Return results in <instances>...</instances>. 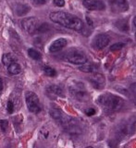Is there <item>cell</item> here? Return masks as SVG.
<instances>
[{
	"label": "cell",
	"instance_id": "1",
	"mask_svg": "<svg viewBox=\"0 0 136 148\" xmlns=\"http://www.w3.org/2000/svg\"><path fill=\"white\" fill-rule=\"evenodd\" d=\"M49 18L53 23L74 31H81L83 28V23L82 20L77 16L65 11H53L50 13Z\"/></svg>",
	"mask_w": 136,
	"mask_h": 148
},
{
	"label": "cell",
	"instance_id": "2",
	"mask_svg": "<svg viewBox=\"0 0 136 148\" xmlns=\"http://www.w3.org/2000/svg\"><path fill=\"white\" fill-rule=\"evenodd\" d=\"M97 104L106 111L108 112H118L123 108L125 101L123 98L116 94L110 93V92H105L100 94L96 99Z\"/></svg>",
	"mask_w": 136,
	"mask_h": 148
},
{
	"label": "cell",
	"instance_id": "3",
	"mask_svg": "<svg viewBox=\"0 0 136 148\" xmlns=\"http://www.w3.org/2000/svg\"><path fill=\"white\" fill-rule=\"evenodd\" d=\"M68 88H69V92L71 97L76 101L85 103L90 99V94H89L85 85L82 81L72 80L68 85Z\"/></svg>",
	"mask_w": 136,
	"mask_h": 148
},
{
	"label": "cell",
	"instance_id": "4",
	"mask_svg": "<svg viewBox=\"0 0 136 148\" xmlns=\"http://www.w3.org/2000/svg\"><path fill=\"white\" fill-rule=\"evenodd\" d=\"M135 130V121L133 120L130 122H122L118 125L115 130V134L113 136V140L116 143H120L129 134H133Z\"/></svg>",
	"mask_w": 136,
	"mask_h": 148
},
{
	"label": "cell",
	"instance_id": "5",
	"mask_svg": "<svg viewBox=\"0 0 136 148\" xmlns=\"http://www.w3.org/2000/svg\"><path fill=\"white\" fill-rule=\"evenodd\" d=\"M64 57L66 59V61L76 65H83L88 62L86 54L84 53L83 50L80 49L73 48V49L67 50Z\"/></svg>",
	"mask_w": 136,
	"mask_h": 148
},
{
	"label": "cell",
	"instance_id": "6",
	"mask_svg": "<svg viewBox=\"0 0 136 148\" xmlns=\"http://www.w3.org/2000/svg\"><path fill=\"white\" fill-rule=\"evenodd\" d=\"M22 27L26 31L29 35L35 36L39 34V29L42 23L39 19L35 18V17H28V18H24L20 22Z\"/></svg>",
	"mask_w": 136,
	"mask_h": 148
},
{
	"label": "cell",
	"instance_id": "7",
	"mask_svg": "<svg viewBox=\"0 0 136 148\" xmlns=\"http://www.w3.org/2000/svg\"><path fill=\"white\" fill-rule=\"evenodd\" d=\"M25 101L29 111L33 114H38L41 112L42 107L40 103V100L36 93L33 91H27L25 93Z\"/></svg>",
	"mask_w": 136,
	"mask_h": 148
},
{
	"label": "cell",
	"instance_id": "8",
	"mask_svg": "<svg viewBox=\"0 0 136 148\" xmlns=\"http://www.w3.org/2000/svg\"><path fill=\"white\" fill-rule=\"evenodd\" d=\"M89 81L96 90H102L106 87V77L101 73H93L89 77Z\"/></svg>",
	"mask_w": 136,
	"mask_h": 148
},
{
	"label": "cell",
	"instance_id": "9",
	"mask_svg": "<svg viewBox=\"0 0 136 148\" xmlns=\"http://www.w3.org/2000/svg\"><path fill=\"white\" fill-rule=\"evenodd\" d=\"M109 42H110V38L108 35L100 34V35H97L95 38L93 39L92 47L96 50H100L107 47L109 44Z\"/></svg>",
	"mask_w": 136,
	"mask_h": 148
},
{
	"label": "cell",
	"instance_id": "10",
	"mask_svg": "<svg viewBox=\"0 0 136 148\" xmlns=\"http://www.w3.org/2000/svg\"><path fill=\"white\" fill-rule=\"evenodd\" d=\"M45 94L50 99H56L58 97H65L64 90L60 86L54 85V84H51V85L45 87Z\"/></svg>",
	"mask_w": 136,
	"mask_h": 148
},
{
	"label": "cell",
	"instance_id": "11",
	"mask_svg": "<svg viewBox=\"0 0 136 148\" xmlns=\"http://www.w3.org/2000/svg\"><path fill=\"white\" fill-rule=\"evenodd\" d=\"M49 114H50V116H52L56 121H58L61 126L66 124L70 118L68 116H66L65 114L62 112V110H60L59 108H56V107L51 108L49 110Z\"/></svg>",
	"mask_w": 136,
	"mask_h": 148
},
{
	"label": "cell",
	"instance_id": "12",
	"mask_svg": "<svg viewBox=\"0 0 136 148\" xmlns=\"http://www.w3.org/2000/svg\"><path fill=\"white\" fill-rule=\"evenodd\" d=\"M109 5L111 7V10L117 13L126 12L129 10V3L127 1H109Z\"/></svg>",
	"mask_w": 136,
	"mask_h": 148
},
{
	"label": "cell",
	"instance_id": "13",
	"mask_svg": "<svg viewBox=\"0 0 136 148\" xmlns=\"http://www.w3.org/2000/svg\"><path fill=\"white\" fill-rule=\"evenodd\" d=\"M83 5L89 10H104L106 8L105 3L100 0H87L83 2Z\"/></svg>",
	"mask_w": 136,
	"mask_h": 148
},
{
	"label": "cell",
	"instance_id": "14",
	"mask_svg": "<svg viewBox=\"0 0 136 148\" xmlns=\"http://www.w3.org/2000/svg\"><path fill=\"white\" fill-rule=\"evenodd\" d=\"M67 45H68V40L66 38L60 37V38H58L51 43V45L48 48V51L50 53L58 52L59 50H61L63 48H65Z\"/></svg>",
	"mask_w": 136,
	"mask_h": 148
},
{
	"label": "cell",
	"instance_id": "15",
	"mask_svg": "<svg viewBox=\"0 0 136 148\" xmlns=\"http://www.w3.org/2000/svg\"><path fill=\"white\" fill-rule=\"evenodd\" d=\"M31 7L28 4L25 3H17L15 6V13L17 14V16H24L27 13H29L30 10H31Z\"/></svg>",
	"mask_w": 136,
	"mask_h": 148
},
{
	"label": "cell",
	"instance_id": "16",
	"mask_svg": "<svg viewBox=\"0 0 136 148\" xmlns=\"http://www.w3.org/2000/svg\"><path fill=\"white\" fill-rule=\"evenodd\" d=\"M114 25L116 26L117 29H118L121 32L124 33H128L130 30V26H129V20L128 19H120L115 22Z\"/></svg>",
	"mask_w": 136,
	"mask_h": 148
},
{
	"label": "cell",
	"instance_id": "17",
	"mask_svg": "<svg viewBox=\"0 0 136 148\" xmlns=\"http://www.w3.org/2000/svg\"><path fill=\"white\" fill-rule=\"evenodd\" d=\"M16 62H18V61H17L16 57L14 56L13 54H11V53H4L3 54L2 62L6 67H8L9 65H11L12 63H14Z\"/></svg>",
	"mask_w": 136,
	"mask_h": 148
},
{
	"label": "cell",
	"instance_id": "18",
	"mask_svg": "<svg viewBox=\"0 0 136 148\" xmlns=\"http://www.w3.org/2000/svg\"><path fill=\"white\" fill-rule=\"evenodd\" d=\"M7 72L12 75H19L20 72H22V65L20 64L19 62H16L14 63H12L11 65H9L8 67H7Z\"/></svg>",
	"mask_w": 136,
	"mask_h": 148
},
{
	"label": "cell",
	"instance_id": "19",
	"mask_svg": "<svg viewBox=\"0 0 136 148\" xmlns=\"http://www.w3.org/2000/svg\"><path fill=\"white\" fill-rule=\"evenodd\" d=\"M79 69L82 72H84V73H93V72L97 69V65L93 62L90 63L87 62L86 63H84V64L81 65L79 67Z\"/></svg>",
	"mask_w": 136,
	"mask_h": 148
},
{
	"label": "cell",
	"instance_id": "20",
	"mask_svg": "<svg viewBox=\"0 0 136 148\" xmlns=\"http://www.w3.org/2000/svg\"><path fill=\"white\" fill-rule=\"evenodd\" d=\"M28 55L30 58H32V60H35V61H40L42 59V54L35 49H29Z\"/></svg>",
	"mask_w": 136,
	"mask_h": 148
},
{
	"label": "cell",
	"instance_id": "21",
	"mask_svg": "<svg viewBox=\"0 0 136 148\" xmlns=\"http://www.w3.org/2000/svg\"><path fill=\"white\" fill-rule=\"evenodd\" d=\"M43 71L45 75H47V77H55L57 75V71L55 70L54 68H52L51 66H48V65H45L43 66Z\"/></svg>",
	"mask_w": 136,
	"mask_h": 148
},
{
	"label": "cell",
	"instance_id": "22",
	"mask_svg": "<svg viewBox=\"0 0 136 148\" xmlns=\"http://www.w3.org/2000/svg\"><path fill=\"white\" fill-rule=\"evenodd\" d=\"M39 135H40V138L42 139V140L46 141L49 138V136H50V132H49L48 129H46L45 127H44V128L41 129Z\"/></svg>",
	"mask_w": 136,
	"mask_h": 148
},
{
	"label": "cell",
	"instance_id": "23",
	"mask_svg": "<svg viewBox=\"0 0 136 148\" xmlns=\"http://www.w3.org/2000/svg\"><path fill=\"white\" fill-rule=\"evenodd\" d=\"M7 110L8 114H12L15 111V103L12 99H8L7 103Z\"/></svg>",
	"mask_w": 136,
	"mask_h": 148
},
{
	"label": "cell",
	"instance_id": "24",
	"mask_svg": "<svg viewBox=\"0 0 136 148\" xmlns=\"http://www.w3.org/2000/svg\"><path fill=\"white\" fill-rule=\"evenodd\" d=\"M124 43H122V42H118V43H116L112 45L111 47H110V50L111 51H118V50H120L123 47H124Z\"/></svg>",
	"mask_w": 136,
	"mask_h": 148
},
{
	"label": "cell",
	"instance_id": "25",
	"mask_svg": "<svg viewBox=\"0 0 136 148\" xmlns=\"http://www.w3.org/2000/svg\"><path fill=\"white\" fill-rule=\"evenodd\" d=\"M50 25L46 23H42L40 29H39V34H43V33H46L47 31L50 30Z\"/></svg>",
	"mask_w": 136,
	"mask_h": 148
},
{
	"label": "cell",
	"instance_id": "26",
	"mask_svg": "<svg viewBox=\"0 0 136 148\" xmlns=\"http://www.w3.org/2000/svg\"><path fill=\"white\" fill-rule=\"evenodd\" d=\"M85 115L88 116H92L93 115H95L96 114V110L95 108H93V107H90V108H87L85 109Z\"/></svg>",
	"mask_w": 136,
	"mask_h": 148
},
{
	"label": "cell",
	"instance_id": "27",
	"mask_svg": "<svg viewBox=\"0 0 136 148\" xmlns=\"http://www.w3.org/2000/svg\"><path fill=\"white\" fill-rule=\"evenodd\" d=\"M0 124H1V130L3 132H5L7 127H8V121L7 120H5V119H1L0 121Z\"/></svg>",
	"mask_w": 136,
	"mask_h": 148
},
{
	"label": "cell",
	"instance_id": "28",
	"mask_svg": "<svg viewBox=\"0 0 136 148\" xmlns=\"http://www.w3.org/2000/svg\"><path fill=\"white\" fill-rule=\"evenodd\" d=\"M53 4H54V5L58 6V7H63L65 5V1H64V0H54Z\"/></svg>",
	"mask_w": 136,
	"mask_h": 148
},
{
	"label": "cell",
	"instance_id": "29",
	"mask_svg": "<svg viewBox=\"0 0 136 148\" xmlns=\"http://www.w3.org/2000/svg\"><path fill=\"white\" fill-rule=\"evenodd\" d=\"M45 0H35V1H33V4H35V5H45Z\"/></svg>",
	"mask_w": 136,
	"mask_h": 148
},
{
	"label": "cell",
	"instance_id": "30",
	"mask_svg": "<svg viewBox=\"0 0 136 148\" xmlns=\"http://www.w3.org/2000/svg\"><path fill=\"white\" fill-rule=\"evenodd\" d=\"M86 21H87V23H88V25H90V26H93V21L92 20H90V18L89 17H86Z\"/></svg>",
	"mask_w": 136,
	"mask_h": 148
},
{
	"label": "cell",
	"instance_id": "31",
	"mask_svg": "<svg viewBox=\"0 0 136 148\" xmlns=\"http://www.w3.org/2000/svg\"><path fill=\"white\" fill-rule=\"evenodd\" d=\"M2 90H3V80L2 78H0V91L2 93Z\"/></svg>",
	"mask_w": 136,
	"mask_h": 148
}]
</instances>
